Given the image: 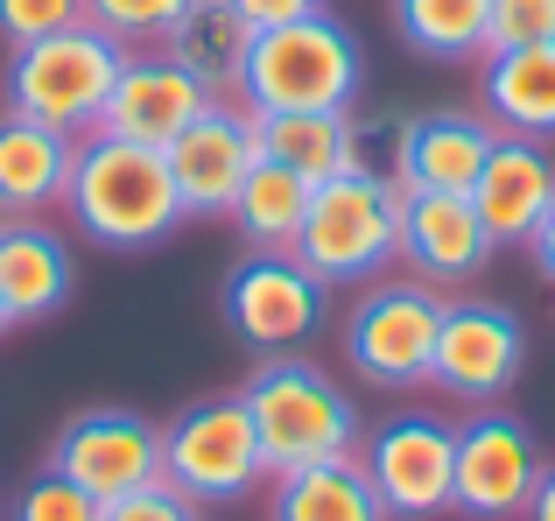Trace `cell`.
Listing matches in <instances>:
<instances>
[{
    "mask_svg": "<svg viewBox=\"0 0 555 521\" xmlns=\"http://www.w3.org/2000/svg\"><path fill=\"white\" fill-rule=\"evenodd\" d=\"M64 212L92 247H113V254L163 247L183 226L169 155L120 135H78V155H70V177H64Z\"/></svg>",
    "mask_w": 555,
    "mask_h": 521,
    "instance_id": "obj_1",
    "label": "cell"
},
{
    "mask_svg": "<svg viewBox=\"0 0 555 521\" xmlns=\"http://www.w3.org/2000/svg\"><path fill=\"white\" fill-rule=\"evenodd\" d=\"M246 416H254L260 458H268V480L302 466H331V458H359L366 430H359V402L331 381L317 359H260L254 381L240 387Z\"/></svg>",
    "mask_w": 555,
    "mask_h": 521,
    "instance_id": "obj_2",
    "label": "cell"
},
{
    "mask_svg": "<svg viewBox=\"0 0 555 521\" xmlns=\"http://www.w3.org/2000/svg\"><path fill=\"white\" fill-rule=\"evenodd\" d=\"M359 78H366L359 36L345 22H331L324 8V14H302V22L254 28V50H246L232 99L246 113H352Z\"/></svg>",
    "mask_w": 555,
    "mask_h": 521,
    "instance_id": "obj_3",
    "label": "cell"
},
{
    "mask_svg": "<svg viewBox=\"0 0 555 521\" xmlns=\"http://www.w3.org/2000/svg\"><path fill=\"white\" fill-rule=\"evenodd\" d=\"M401 205L408 191L387 169H345L317 183L296 233V260L324 289H366L401 260Z\"/></svg>",
    "mask_w": 555,
    "mask_h": 521,
    "instance_id": "obj_4",
    "label": "cell"
},
{
    "mask_svg": "<svg viewBox=\"0 0 555 521\" xmlns=\"http://www.w3.org/2000/svg\"><path fill=\"white\" fill-rule=\"evenodd\" d=\"M120 64L127 50L99 36L92 22L22 42V50H8V113H28V120L64 127V135H92L113 85H120Z\"/></svg>",
    "mask_w": 555,
    "mask_h": 521,
    "instance_id": "obj_5",
    "label": "cell"
},
{
    "mask_svg": "<svg viewBox=\"0 0 555 521\" xmlns=\"http://www.w3.org/2000/svg\"><path fill=\"white\" fill-rule=\"evenodd\" d=\"M443 289L415 282V275H379L359 289L352 317H345V359L352 373L379 395H415L429 387L436 331H443Z\"/></svg>",
    "mask_w": 555,
    "mask_h": 521,
    "instance_id": "obj_6",
    "label": "cell"
},
{
    "mask_svg": "<svg viewBox=\"0 0 555 521\" xmlns=\"http://www.w3.org/2000/svg\"><path fill=\"white\" fill-rule=\"evenodd\" d=\"M163 480L177 486V494H190L197 508L246 500L260 480H268V458H260L254 416H246L240 395L190 402L177 423L163 430Z\"/></svg>",
    "mask_w": 555,
    "mask_h": 521,
    "instance_id": "obj_7",
    "label": "cell"
},
{
    "mask_svg": "<svg viewBox=\"0 0 555 521\" xmlns=\"http://www.w3.org/2000/svg\"><path fill=\"white\" fill-rule=\"evenodd\" d=\"M520 367H528V331L506 303L486 296H457L443 303V331H436V359H429V387L464 409H500L514 395Z\"/></svg>",
    "mask_w": 555,
    "mask_h": 521,
    "instance_id": "obj_8",
    "label": "cell"
},
{
    "mask_svg": "<svg viewBox=\"0 0 555 521\" xmlns=\"http://www.w3.org/2000/svg\"><path fill=\"white\" fill-rule=\"evenodd\" d=\"M387 521H436L450 514V486H457V423L443 416H387L366 444H359Z\"/></svg>",
    "mask_w": 555,
    "mask_h": 521,
    "instance_id": "obj_9",
    "label": "cell"
},
{
    "mask_svg": "<svg viewBox=\"0 0 555 521\" xmlns=\"http://www.w3.org/2000/svg\"><path fill=\"white\" fill-rule=\"evenodd\" d=\"M331 289L302 268L296 254H246L240 268L225 275V325L240 345H254L260 359L296 353V345L317 339L324 325Z\"/></svg>",
    "mask_w": 555,
    "mask_h": 521,
    "instance_id": "obj_10",
    "label": "cell"
},
{
    "mask_svg": "<svg viewBox=\"0 0 555 521\" xmlns=\"http://www.w3.org/2000/svg\"><path fill=\"white\" fill-rule=\"evenodd\" d=\"M542 480V444L520 416L478 409L457 423V486H450V508L472 521H520Z\"/></svg>",
    "mask_w": 555,
    "mask_h": 521,
    "instance_id": "obj_11",
    "label": "cell"
},
{
    "mask_svg": "<svg viewBox=\"0 0 555 521\" xmlns=\"http://www.w3.org/2000/svg\"><path fill=\"white\" fill-rule=\"evenodd\" d=\"M50 472L85 486L99 508L120 494H141L163 480V423H149L141 409H85L50 444Z\"/></svg>",
    "mask_w": 555,
    "mask_h": 521,
    "instance_id": "obj_12",
    "label": "cell"
},
{
    "mask_svg": "<svg viewBox=\"0 0 555 521\" xmlns=\"http://www.w3.org/2000/svg\"><path fill=\"white\" fill-rule=\"evenodd\" d=\"M163 155H169V177H177L183 219H225L240 183H246V169L260 163L254 113H246L240 99H211Z\"/></svg>",
    "mask_w": 555,
    "mask_h": 521,
    "instance_id": "obj_13",
    "label": "cell"
},
{
    "mask_svg": "<svg viewBox=\"0 0 555 521\" xmlns=\"http://www.w3.org/2000/svg\"><path fill=\"white\" fill-rule=\"evenodd\" d=\"M211 99H218L211 85L190 78L169 50H127L120 85H113V99H106V113H99L92 135H120V141H141V149H169Z\"/></svg>",
    "mask_w": 555,
    "mask_h": 521,
    "instance_id": "obj_14",
    "label": "cell"
},
{
    "mask_svg": "<svg viewBox=\"0 0 555 521\" xmlns=\"http://www.w3.org/2000/svg\"><path fill=\"white\" fill-rule=\"evenodd\" d=\"M500 240L486 233L472 198L457 191H408L401 205V268L429 289H464L492 268Z\"/></svg>",
    "mask_w": 555,
    "mask_h": 521,
    "instance_id": "obj_15",
    "label": "cell"
},
{
    "mask_svg": "<svg viewBox=\"0 0 555 521\" xmlns=\"http://www.w3.org/2000/svg\"><path fill=\"white\" fill-rule=\"evenodd\" d=\"M492 141H500V127H492L486 113H415V120H401V135H393V169L387 177L401 183V191H457V198H472Z\"/></svg>",
    "mask_w": 555,
    "mask_h": 521,
    "instance_id": "obj_16",
    "label": "cell"
},
{
    "mask_svg": "<svg viewBox=\"0 0 555 521\" xmlns=\"http://www.w3.org/2000/svg\"><path fill=\"white\" fill-rule=\"evenodd\" d=\"M548 198H555V163H548L542 141H528V135L492 141L486 169H478V183H472V205H478V219H486V233L500 240V247H528V233L542 226Z\"/></svg>",
    "mask_w": 555,
    "mask_h": 521,
    "instance_id": "obj_17",
    "label": "cell"
},
{
    "mask_svg": "<svg viewBox=\"0 0 555 521\" xmlns=\"http://www.w3.org/2000/svg\"><path fill=\"white\" fill-rule=\"evenodd\" d=\"M78 135L42 127L28 113H0V219H36L42 205H64V177Z\"/></svg>",
    "mask_w": 555,
    "mask_h": 521,
    "instance_id": "obj_18",
    "label": "cell"
},
{
    "mask_svg": "<svg viewBox=\"0 0 555 521\" xmlns=\"http://www.w3.org/2000/svg\"><path fill=\"white\" fill-rule=\"evenodd\" d=\"M260 155L282 169H296L302 183H331L345 169H366V135L352 113H254Z\"/></svg>",
    "mask_w": 555,
    "mask_h": 521,
    "instance_id": "obj_19",
    "label": "cell"
},
{
    "mask_svg": "<svg viewBox=\"0 0 555 521\" xmlns=\"http://www.w3.org/2000/svg\"><path fill=\"white\" fill-rule=\"evenodd\" d=\"M478 92H486V120L500 135L548 141L555 135V42L478 56Z\"/></svg>",
    "mask_w": 555,
    "mask_h": 521,
    "instance_id": "obj_20",
    "label": "cell"
},
{
    "mask_svg": "<svg viewBox=\"0 0 555 521\" xmlns=\"http://www.w3.org/2000/svg\"><path fill=\"white\" fill-rule=\"evenodd\" d=\"M70 296V247L42 219H0V303L14 325L64 310Z\"/></svg>",
    "mask_w": 555,
    "mask_h": 521,
    "instance_id": "obj_21",
    "label": "cell"
},
{
    "mask_svg": "<svg viewBox=\"0 0 555 521\" xmlns=\"http://www.w3.org/2000/svg\"><path fill=\"white\" fill-rule=\"evenodd\" d=\"M163 50L177 56L190 78L211 85L218 99H232L240 92V71H246V50H254V22H246L232 0H190Z\"/></svg>",
    "mask_w": 555,
    "mask_h": 521,
    "instance_id": "obj_22",
    "label": "cell"
},
{
    "mask_svg": "<svg viewBox=\"0 0 555 521\" xmlns=\"http://www.w3.org/2000/svg\"><path fill=\"white\" fill-rule=\"evenodd\" d=\"M268 521H387L373 480L359 458H331V466H302L274 480Z\"/></svg>",
    "mask_w": 555,
    "mask_h": 521,
    "instance_id": "obj_23",
    "label": "cell"
},
{
    "mask_svg": "<svg viewBox=\"0 0 555 521\" xmlns=\"http://www.w3.org/2000/svg\"><path fill=\"white\" fill-rule=\"evenodd\" d=\"M302 212H310V183H302L296 169L260 155V163L246 169V183H240L225 219H232V233L246 240V254H296Z\"/></svg>",
    "mask_w": 555,
    "mask_h": 521,
    "instance_id": "obj_24",
    "label": "cell"
},
{
    "mask_svg": "<svg viewBox=\"0 0 555 521\" xmlns=\"http://www.w3.org/2000/svg\"><path fill=\"white\" fill-rule=\"evenodd\" d=\"M393 28L429 64H478L492 36V0H393Z\"/></svg>",
    "mask_w": 555,
    "mask_h": 521,
    "instance_id": "obj_25",
    "label": "cell"
},
{
    "mask_svg": "<svg viewBox=\"0 0 555 521\" xmlns=\"http://www.w3.org/2000/svg\"><path fill=\"white\" fill-rule=\"evenodd\" d=\"M190 0H85V22L113 36L120 50H163Z\"/></svg>",
    "mask_w": 555,
    "mask_h": 521,
    "instance_id": "obj_26",
    "label": "cell"
},
{
    "mask_svg": "<svg viewBox=\"0 0 555 521\" xmlns=\"http://www.w3.org/2000/svg\"><path fill=\"white\" fill-rule=\"evenodd\" d=\"M8 521H99V500L85 494V486H70L64 472H42V480L22 486V500H14Z\"/></svg>",
    "mask_w": 555,
    "mask_h": 521,
    "instance_id": "obj_27",
    "label": "cell"
},
{
    "mask_svg": "<svg viewBox=\"0 0 555 521\" xmlns=\"http://www.w3.org/2000/svg\"><path fill=\"white\" fill-rule=\"evenodd\" d=\"M85 0H0V42L22 50V42H42L56 28H78Z\"/></svg>",
    "mask_w": 555,
    "mask_h": 521,
    "instance_id": "obj_28",
    "label": "cell"
},
{
    "mask_svg": "<svg viewBox=\"0 0 555 521\" xmlns=\"http://www.w3.org/2000/svg\"><path fill=\"white\" fill-rule=\"evenodd\" d=\"M528 42H555V0H492V50H528Z\"/></svg>",
    "mask_w": 555,
    "mask_h": 521,
    "instance_id": "obj_29",
    "label": "cell"
},
{
    "mask_svg": "<svg viewBox=\"0 0 555 521\" xmlns=\"http://www.w3.org/2000/svg\"><path fill=\"white\" fill-rule=\"evenodd\" d=\"M99 521H204V508H197L190 494H177L169 480H155V486H141V494L106 500V508H99Z\"/></svg>",
    "mask_w": 555,
    "mask_h": 521,
    "instance_id": "obj_30",
    "label": "cell"
},
{
    "mask_svg": "<svg viewBox=\"0 0 555 521\" xmlns=\"http://www.w3.org/2000/svg\"><path fill=\"white\" fill-rule=\"evenodd\" d=\"M254 28H274V22H302V14H324V0H232Z\"/></svg>",
    "mask_w": 555,
    "mask_h": 521,
    "instance_id": "obj_31",
    "label": "cell"
},
{
    "mask_svg": "<svg viewBox=\"0 0 555 521\" xmlns=\"http://www.w3.org/2000/svg\"><path fill=\"white\" fill-rule=\"evenodd\" d=\"M528 254H534V268L555 282V198H548V212H542V226L528 233Z\"/></svg>",
    "mask_w": 555,
    "mask_h": 521,
    "instance_id": "obj_32",
    "label": "cell"
},
{
    "mask_svg": "<svg viewBox=\"0 0 555 521\" xmlns=\"http://www.w3.org/2000/svg\"><path fill=\"white\" fill-rule=\"evenodd\" d=\"M520 521H555V466H542V480H534V500Z\"/></svg>",
    "mask_w": 555,
    "mask_h": 521,
    "instance_id": "obj_33",
    "label": "cell"
},
{
    "mask_svg": "<svg viewBox=\"0 0 555 521\" xmlns=\"http://www.w3.org/2000/svg\"><path fill=\"white\" fill-rule=\"evenodd\" d=\"M8 325H14V317H8V303H0V331H8Z\"/></svg>",
    "mask_w": 555,
    "mask_h": 521,
    "instance_id": "obj_34",
    "label": "cell"
}]
</instances>
